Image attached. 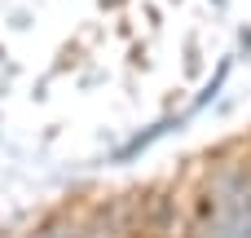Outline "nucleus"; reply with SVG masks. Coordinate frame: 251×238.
I'll return each instance as SVG.
<instances>
[{
	"label": "nucleus",
	"instance_id": "1",
	"mask_svg": "<svg viewBox=\"0 0 251 238\" xmlns=\"http://www.w3.org/2000/svg\"><path fill=\"white\" fill-rule=\"evenodd\" d=\"M216 238H251V185H243V194H238L234 208L225 212Z\"/></svg>",
	"mask_w": 251,
	"mask_h": 238
},
{
	"label": "nucleus",
	"instance_id": "2",
	"mask_svg": "<svg viewBox=\"0 0 251 238\" xmlns=\"http://www.w3.org/2000/svg\"><path fill=\"white\" fill-rule=\"evenodd\" d=\"M40 238H88L84 230H71V225H57V230H44Z\"/></svg>",
	"mask_w": 251,
	"mask_h": 238
}]
</instances>
